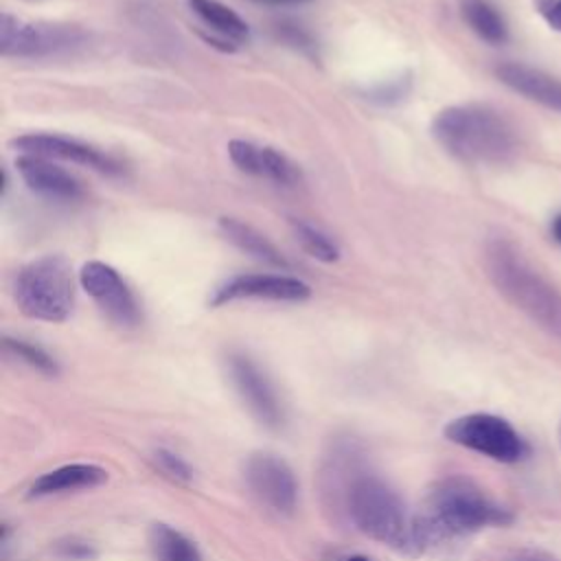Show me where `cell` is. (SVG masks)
<instances>
[{
  "mask_svg": "<svg viewBox=\"0 0 561 561\" xmlns=\"http://www.w3.org/2000/svg\"><path fill=\"white\" fill-rule=\"evenodd\" d=\"M434 140L465 164H504L519 149L515 125L480 103L451 105L432 121Z\"/></svg>",
  "mask_w": 561,
  "mask_h": 561,
  "instance_id": "1",
  "label": "cell"
},
{
  "mask_svg": "<svg viewBox=\"0 0 561 561\" xmlns=\"http://www.w3.org/2000/svg\"><path fill=\"white\" fill-rule=\"evenodd\" d=\"M484 267L495 289L539 329L561 342V291L502 237L484 245Z\"/></svg>",
  "mask_w": 561,
  "mask_h": 561,
  "instance_id": "2",
  "label": "cell"
},
{
  "mask_svg": "<svg viewBox=\"0 0 561 561\" xmlns=\"http://www.w3.org/2000/svg\"><path fill=\"white\" fill-rule=\"evenodd\" d=\"M419 522L430 548L489 526H508L513 522V513L489 497L473 480L451 476L430 491Z\"/></svg>",
  "mask_w": 561,
  "mask_h": 561,
  "instance_id": "3",
  "label": "cell"
},
{
  "mask_svg": "<svg viewBox=\"0 0 561 561\" xmlns=\"http://www.w3.org/2000/svg\"><path fill=\"white\" fill-rule=\"evenodd\" d=\"M348 515L364 535L401 554L416 557L427 548L419 515L379 478L362 476L351 484Z\"/></svg>",
  "mask_w": 561,
  "mask_h": 561,
  "instance_id": "4",
  "label": "cell"
},
{
  "mask_svg": "<svg viewBox=\"0 0 561 561\" xmlns=\"http://www.w3.org/2000/svg\"><path fill=\"white\" fill-rule=\"evenodd\" d=\"M18 309L35 320L64 322L75 305V278L70 261L46 254L26 263L13 285Z\"/></svg>",
  "mask_w": 561,
  "mask_h": 561,
  "instance_id": "5",
  "label": "cell"
},
{
  "mask_svg": "<svg viewBox=\"0 0 561 561\" xmlns=\"http://www.w3.org/2000/svg\"><path fill=\"white\" fill-rule=\"evenodd\" d=\"M445 436L447 440L502 465L522 462L530 451L528 443L504 416L489 412H473L449 421Z\"/></svg>",
  "mask_w": 561,
  "mask_h": 561,
  "instance_id": "6",
  "label": "cell"
},
{
  "mask_svg": "<svg viewBox=\"0 0 561 561\" xmlns=\"http://www.w3.org/2000/svg\"><path fill=\"white\" fill-rule=\"evenodd\" d=\"M88 44V33L72 24L24 22L9 13L0 15V55L42 59L72 53Z\"/></svg>",
  "mask_w": 561,
  "mask_h": 561,
  "instance_id": "7",
  "label": "cell"
},
{
  "mask_svg": "<svg viewBox=\"0 0 561 561\" xmlns=\"http://www.w3.org/2000/svg\"><path fill=\"white\" fill-rule=\"evenodd\" d=\"M79 283L99 309L118 327H136L140 322L138 302L112 265L103 261H88L79 272Z\"/></svg>",
  "mask_w": 561,
  "mask_h": 561,
  "instance_id": "8",
  "label": "cell"
},
{
  "mask_svg": "<svg viewBox=\"0 0 561 561\" xmlns=\"http://www.w3.org/2000/svg\"><path fill=\"white\" fill-rule=\"evenodd\" d=\"M311 296V287L294 276L285 274H241L224 285H219L210 298V307L228 305L243 298H263V300H285L298 302Z\"/></svg>",
  "mask_w": 561,
  "mask_h": 561,
  "instance_id": "9",
  "label": "cell"
},
{
  "mask_svg": "<svg viewBox=\"0 0 561 561\" xmlns=\"http://www.w3.org/2000/svg\"><path fill=\"white\" fill-rule=\"evenodd\" d=\"M245 480L261 502L278 513H294L298 484L283 458L274 454H254L245 465Z\"/></svg>",
  "mask_w": 561,
  "mask_h": 561,
  "instance_id": "10",
  "label": "cell"
},
{
  "mask_svg": "<svg viewBox=\"0 0 561 561\" xmlns=\"http://www.w3.org/2000/svg\"><path fill=\"white\" fill-rule=\"evenodd\" d=\"M15 149L28 156H39V158H59L68 162H77L83 167H90L99 173L116 175L123 171V167L107 153L99 151L96 147H90L85 142L66 138V136H55V134H24L11 140Z\"/></svg>",
  "mask_w": 561,
  "mask_h": 561,
  "instance_id": "11",
  "label": "cell"
},
{
  "mask_svg": "<svg viewBox=\"0 0 561 561\" xmlns=\"http://www.w3.org/2000/svg\"><path fill=\"white\" fill-rule=\"evenodd\" d=\"M230 379L250 408V412L267 427L276 430L283 425V408L278 403V397L267 381V377L259 370V366L245 357V355H230L228 359Z\"/></svg>",
  "mask_w": 561,
  "mask_h": 561,
  "instance_id": "12",
  "label": "cell"
},
{
  "mask_svg": "<svg viewBox=\"0 0 561 561\" xmlns=\"http://www.w3.org/2000/svg\"><path fill=\"white\" fill-rule=\"evenodd\" d=\"M228 156L239 171L272 180L280 186H296L302 180L298 164L272 147H261L250 140L234 138L228 142Z\"/></svg>",
  "mask_w": 561,
  "mask_h": 561,
  "instance_id": "13",
  "label": "cell"
},
{
  "mask_svg": "<svg viewBox=\"0 0 561 561\" xmlns=\"http://www.w3.org/2000/svg\"><path fill=\"white\" fill-rule=\"evenodd\" d=\"M495 77L511 88L513 92L522 94L524 99L539 103L548 110L561 112V79L528 64L519 61H504L495 66Z\"/></svg>",
  "mask_w": 561,
  "mask_h": 561,
  "instance_id": "14",
  "label": "cell"
},
{
  "mask_svg": "<svg viewBox=\"0 0 561 561\" xmlns=\"http://www.w3.org/2000/svg\"><path fill=\"white\" fill-rule=\"evenodd\" d=\"M15 167L24 184L44 197L61 202H75L81 197V184L68 171L48 162V158L24 153L15 160Z\"/></svg>",
  "mask_w": 561,
  "mask_h": 561,
  "instance_id": "15",
  "label": "cell"
},
{
  "mask_svg": "<svg viewBox=\"0 0 561 561\" xmlns=\"http://www.w3.org/2000/svg\"><path fill=\"white\" fill-rule=\"evenodd\" d=\"M107 480V471L99 465H88V462H72L57 467L44 476H39L31 484V497H42V495H53V493H64V491H75V489H92L99 486Z\"/></svg>",
  "mask_w": 561,
  "mask_h": 561,
  "instance_id": "16",
  "label": "cell"
},
{
  "mask_svg": "<svg viewBox=\"0 0 561 561\" xmlns=\"http://www.w3.org/2000/svg\"><path fill=\"white\" fill-rule=\"evenodd\" d=\"M219 230L232 245H237L241 252L254 256L256 261L267 263L272 267L289 270V263L280 254V250L272 241H267L259 230H254L252 226H248L234 217H219Z\"/></svg>",
  "mask_w": 561,
  "mask_h": 561,
  "instance_id": "17",
  "label": "cell"
},
{
  "mask_svg": "<svg viewBox=\"0 0 561 561\" xmlns=\"http://www.w3.org/2000/svg\"><path fill=\"white\" fill-rule=\"evenodd\" d=\"M188 7L210 31L221 35L226 44L248 42L250 37L248 24L230 7L221 4L219 0H188Z\"/></svg>",
  "mask_w": 561,
  "mask_h": 561,
  "instance_id": "18",
  "label": "cell"
},
{
  "mask_svg": "<svg viewBox=\"0 0 561 561\" xmlns=\"http://www.w3.org/2000/svg\"><path fill=\"white\" fill-rule=\"evenodd\" d=\"M460 13L469 28L486 44L500 46L508 39V26L502 13L486 0H462Z\"/></svg>",
  "mask_w": 561,
  "mask_h": 561,
  "instance_id": "19",
  "label": "cell"
},
{
  "mask_svg": "<svg viewBox=\"0 0 561 561\" xmlns=\"http://www.w3.org/2000/svg\"><path fill=\"white\" fill-rule=\"evenodd\" d=\"M149 543L156 561H202L195 543L167 524L151 526Z\"/></svg>",
  "mask_w": 561,
  "mask_h": 561,
  "instance_id": "20",
  "label": "cell"
},
{
  "mask_svg": "<svg viewBox=\"0 0 561 561\" xmlns=\"http://www.w3.org/2000/svg\"><path fill=\"white\" fill-rule=\"evenodd\" d=\"M289 226H291L296 241L302 245V250L309 256H313L322 263H333L340 259V245L320 228H316L302 219H296V217H289Z\"/></svg>",
  "mask_w": 561,
  "mask_h": 561,
  "instance_id": "21",
  "label": "cell"
},
{
  "mask_svg": "<svg viewBox=\"0 0 561 561\" xmlns=\"http://www.w3.org/2000/svg\"><path fill=\"white\" fill-rule=\"evenodd\" d=\"M2 344H4L7 353L20 357L31 368H35L39 373H46V375H55L57 373V362L46 351H42L39 346H33V344H28L24 340H13V337H4Z\"/></svg>",
  "mask_w": 561,
  "mask_h": 561,
  "instance_id": "22",
  "label": "cell"
},
{
  "mask_svg": "<svg viewBox=\"0 0 561 561\" xmlns=\"http://www.w3.org/2000/svg\"><path fill=\"white\" fill-rule=\"evenodd\" d=\"M410 90V77H399V79H390L386 83H379L375 88L368 90V99L377 101V103H397L401 99H405Z\"/></svg>",
  "mask_w": 561,
  "mask_h": 561,
  "instance_id": "23",
  "label": "cell"
},
{
  "mask_svg": "<svg viewBox=\"0 0 561 561\" xmlns=\"http://www.w3.org/2000/svg\"><path fill=\"white\" fill-rule=\"evenodd\" d=\"M276 35H278L283 42H287L289 46H294V48H298V50H302V53L313 55V50H316V42L309 37L307 31H302V28L296 26V24H287V22L276 24Z\"/></svg>",
  "mask_w": 561,
  "mask_h": 561,
  "instance_id": "24",
  "label": "cell"
},
{
  "mask_svg": "<svg viewBox=\"0 0 561 561\" xmlns=\"http://www.w3.org/2000/svg\"><path fill=\"white\" fill-rule=\"evenodd\" d=\"M156 462H158V467H160L167 476H171L173 480L186 482V480L191 478V467H188L178 454H173V451H169V449H158V451H156Z\"/></svg>",
  "mask_w": 561,
  "mask_h": 561,
  "instance_id": "25",
  "label": "cell"
},
{
  "mask_svg": "<svg viewBox=\"0 0 561 561\" xmlns=\"http://www.w3.org/2000/svg\"><path fill=\"white\" fill-rule=\"evenodd\" d=\"M535 7L546 24L561 33V0H535Z\"/></svg>",
  "mask_w": 561,
  "mask_h": 561,
  "instance_id": "26",
  "label": "cell"
},
{
  "mask_svg": "<svg viewBox=\"0 0 561 561\" xmlns=\"http://www.w3.org/2000/svg\"><path fill=\"white\" fill-rule=\"evenodd\" d=\"M550 234H552V239L561 245V213H557V215L552 217V221H550Z\"/></svg>",
  "mask_w": 561,
  "mask_h": 561,
  "instance_id": "27",
  "label": "cell"
},
{
  "mask_svg": "<svg viewBox=\"0 0 561 561\" xmlns=\"http://www.w3.org/2000/svg\"><path fill=\"white\" fill-rule=\"evenodd\" d=\"M256 4H270V7H287V4H302L309 0H252Z\"/></svg>",
  "mask_w": 561,
  "mask_h": 561,
  "instance_id": "28",
  "label": "cell"
},
{
  "mask_svg": "<svg viewBox=\"0 0 561 561\" xmlns=\"http://www.w3.org/2000/svg\"><path fill=\"white\" fill-rule=\"evenodd\" d=\"M515 561H557V559H552L548 554H539V552H528V554H524V557H519Z\"/></svg>",
  "mask_w": 561,
  "mask_h": 561,
  "instance_id": "29",
  "label": "cell"
},
{
  "mask_svg": "<svg viewBox=\"0 0 561 561\" xmlns=\"http://www.w3.org/2000/svg\"><path fill=\"white\" fill-rule=\"evenodd\" d=\"M344 561H368L366 557H348V559H344Z\"/></svg>",
  "mask_w": 561,
  "mask_h": 561,
  "instance_id": "30",
  "label": "cell"
},
{
  "mask_svg": "<svg viewBox=\"0 0 561 561\" xmlns=\"http://www.w3.org/2000/svg\"><path fill=\"white\" fill-rule=\"evenodd\" d=\"M557 436H559V447H561V423H559V432H557Z\"/></svg>",
  "mask_w": 561,
  "mask_h": 561,
  "instance_id": "31",
  "label": "cell"
}]
</instances>
